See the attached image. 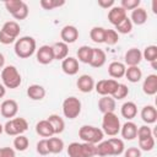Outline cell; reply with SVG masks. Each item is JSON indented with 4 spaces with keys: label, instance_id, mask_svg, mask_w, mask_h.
Masks as SVG:
<instances>
[{
    "label": "cell",
    "instance_id": "6da1fadb",
    "mask_svg": "<svg viewBox=\"0 0 157 157\" xmlns=\"http://www.w3.org/2000/svg\"><path fill=\"white\" fill-rule=\"evenodd\" d=\"M15 54L21 59H27L32 56L37 50V43L36 39L31 36H23L16 39L15 47H13Z\"/></svg>",
    "mask_w": 157,
    "mask_h": 157
},
{
    "label": "cell",
    "instance_id": "7a4b0ae2",
    "mask_svg": "<svg viewBox=\"0 0 157 157\" xmlns=\"http://www.w3.org/2000/svg\"><path fill=\"white\" fill-rule=\"evenodd\" d=\"M1 81H2V85L6 88L13 90V88H17L21 85L22 78H21V74L18 72L16 66L7 65L1 71Z\"/></svg>",
    "mask_w": 157,
    "mask_h": 157
},
{
    "label": "cell",
    "instance_id": "3957f363",
    "mask_svg": "<svg viewBox=\"0 0 157 157\" xmlns=\"http://www.w3.org/2000/svg\"><path fill=\"white\" fill-rule=\"evenodd\" d=\"M78 137L83 142L97 145L98 142H101L103 140L104 134H103L102 129H99L97 126H93V125H82L78 129Z\"/></svg>",
    "mask_w": 157,
    "mask_h": 157
},
{
    "label": "cell",
    "instance_id": "277c9868",
    "mask_svg": "<svg viewBox=\"0 0 157 157\" xmlns=\"http://www.w3.org/2000/svg\"><path fill=\"white\" fill-rule=\"evenodd\" d=\"M121 128L120 120L115 113H105L102 118V131L108 136H115Z\"/></svg>",
    "mask_w": 157,
    "mask_h": 157
},
{
    "label": "cell",
    "instance_id": "5b68a950",
    "mask_svg": "<svg viewBox=\"0 0 157 157\" xmlns=\"http://www.w3.org/2000/svg\"><path fill=\"white\" fill-rule=\"evenodd\" d=\"M28 129V123L25 118H12L7 120L4 125V132L9 136L22 135Z\"/></svg>",
    "mask_w": 157,
    "mask_h": 157
},
{
    "label": "cell",
    "instance_id": "8992f818",
    "mask_svg": "<svg viewBox=\"0 0 157 157\" xmlns=\"http://www.w3.org/2000/svg\"><path fill=\"white\" fill-rule=\"evenodd\" d=\"M81 108H82L81 101L75 96L66 97L63 102V114L67 119L77 118L81 113Z\"/></svg>",
    "mask_w": 157,
    "mask_h": 157
},
{
    "label": "cell",
    "instance_id": "52a82bcc",
    "mask_svg": "<svg viewBox=\"0 0 157 157\" xmlns=\"http://www.w3.org/2000/svg\"><path fill=\"white\" fill-rule=\"evenodd\" d=\"M118 85L119 82L114 78H103L94 83V90L101 96H112L115 92Z\"/></svg>",
    "mask_w": 157,
    "mask_h": 157
},
{
    "label": "cell",
    "instance_id": "ba28073f",
    "mask_svg": "<svg viewBox=\"0 0 157 157\" xmlns=\"http://www.w3.org/2000/svg\"><path fill=\"white\" fill-rule=\"evenodd\" d=\"M36 58L37 61L42 65H48L54 60V54H53V49L52 45H42L36 50Z\"/></svg>",
    "mask_w": 157,
    "mask_h": 157
},
{
    "label": "cell",
    "instance_id": "9c48e42d",
    "mask_svg": "<svg viewBox=\"0 0 157 157\" xmlns=\"http://www.w3.org/2000/svg\"><path fill=\"white\" fill-rule=\"evenodd\" d=\"M60 38L61 42L66 43L67 45L72 44L78 39V29L72 25H66L60 31Z\"/></svg>",
    "mask_w": 157,
    "mask_h": 157
},
{
    "label": "cell",
    "instance_id": "30bf717a",
    "mask_svg": "<svg viewBox=\"0 0 157 157\" xmlns=\"http://www.w3.org/2000/svg\"><path fill=\"white\" fill-rule=\"evenodd\" d=\"M18 112V104L15 99H5L0 105V113L4 118H15Z\"/></svg>",
    "mask_w": 157,
    "mask_h": 157
},
{
    "label": "cell",
    "instance_id": "8fae6325",
    "mask_svg": "<svg viewBox=\"0 0 157 157\" xmlns=\"http://www.w3.org/2000/svg\"><path fill=\"white\" fill-rule=\"evenodd\" d=\"M125 18H126V11L121 6L114 5L112 9H109V11H108V21L114 27L117 25H119L121 21H124Z\"/></svg>",
    "mask_w": 157,
    "mask_h": 157
},
{
    "label": "cell",
    "instance_id": "7c38bea8",
    "mask_svg": "<svg viewBox=\"0 0 157 157\" xmlns=\"http://www.w3.org/2000/svg\"><path fill=\"white\" fill-rule=\"evenodd\" d=\"M142 60V53L137 48H130L126 50L124 55V61L125 66H139V64Z\"/></svg>",
    "mask_w": 157,
    "mask_h": 157
},
{
    "label": "cell",
    "instance_id": "4fadbf2b",
    "mask_svg": "<svg viewBox=\"0 0 157 157\" xmlns=\"http://www.w3.org/2000/svg\"><path fill=\"white\" fill-rule=\"evenodd\" d=\"M78 60L74 56H67L61 61V70L69 76H74L78 72Z\"/></svg>",
    "mask_w": 157,
    "mask_h": 157
},
{
    "label": "cell",
    "instance_id": "5bb4252c",
    "mask_svg": "<svg viewBox=\"0 0 157 157\" xmlns=\"http://www.w3.org/2000/svg\"><path fill=\"white\" fill-rule=\"evenodd\" d=\"M76 86L82 93H90L92 90H94V80L92 78L91 75L85 74L77 78Z\"/></svg>",
    "mask_w": 157,
    "mask_h": 157
},
{
    "label": "cell",
    "instance_id": "9a60e30c",
    "mask_svg": "<svg viewBox=\"0 0 157 157\" xmlns=\"http://www.w3.org/2000/svg\"><path fill=\"white\" fill-rule=\"evenodd\" d=\"M115 99L112 96H102L98 99V109L102 114L105 113H114L115 110Z\"/></svg>",
    "mask_w": 157,
    "mask_h": 157
},
{
    "label": "cell",
    "instance_id": "2e32d148",
    "mask_svg": "<svg viewBox=\"0 0 157 157\" xmlns=\"http://www.w3.org/2000/svg\"><path fill=\"white\" fill-rule=\"evenodd\" d=\"M142 91L147 96H153L157 93V75H147V77L142 82Z\"/></svg>",
    "mask_w": 157,
    "mask_h": 157
},
{
    "label": "cell",
    "instance_id": "e0dca14e",
    "mask_svg": "<svg viewBox=\"0 0 157 157\" xmlns=\"http://www.w3.org/2000/svg\"><path fill=\"white\" fill-rule=\"evenodd\" d=\"M120 135L124 140H134L136 137V134H137V125L134 123V121H130L128 120L126 123H124L120 128Z\"/></svg>",
    "mask_w": 157,
    "mask_h": 157
},
{
    "label": "cell",
    "instance_id": "ac0fdd59",
    "mask_svg": "<svg viewBox=\"0 0 157 157\" xmlns=\"http://www.w3.org/2000/svg\"><path fill=\"white\" fill-rule=\"evenodd\" d=\"M105 60H107V55H105V52L103 49H99V48H93L92 49V58H91V61L88 65H91L92 67H102L104 64H105Z\"/></svg>",
    "mask_w": 157,
    "mask_h": 157
},
{
    "label": "cell",
    "instance_id": "d6986e66",
    "mask_svg": "<svg viewBox=\"0 0 157 157\" xmlns=\"http://www.w3.org/2000/svg\"><path fill=\"white\" fill-rule=\"evenodd\" d=\"M36 132L42 136V137H52L54 136V129L52 126V124L48 121V119H44V120H39L37 124H36Z\"/></svg>",
    "mask_w": 157,
    "mask_h": 157
},
{
    "label": "cell",
    "instance_id": "ffe728a7",
    "mask_svg": "<svg viewBox=\"0 0 157 157\" xmlns=\"http://www.w3.org/2000/svg\"><path fill=\"white\" fill-rule=\"evenodd\" d=\"M140 117H141L142 121H145L147 125L153 124L157 120V109L151 104L145 105L140 112Z\"/></svg>",
    "mask_w": 157,
    "mask_h": 157
},
{
    "label": "cell",
    "instance_id": "44dd1931",
    "mask_svg": "<svg viewBox=\"0 0 157 157\" xmlns=\"http://www.w3.org/2000/svg\"><path fill=\"white\" fill-rule=\"evenodd\" d=\"M53 54H54V60H64L69 55V45L64 42H55L52 45Z\"/></svg>",
    "mask_w": 157,
    "mask_h": 157
},
{
    "label": "cell",
    "instance_id": "7402d4cb",
    "mask_svg": "<svg viewBox=\"0 0 157 157\" xmlns=\"http://www.w3.org/2000/svg\"><path fill=\"white\" fill-rule=\"evenodd\" d=\"M125 70H126L125 64L120 63V61H112L108 65V74L114 80L115 78H121L125 75Z\"/></svg>",
    "mask_w": 157,
    "mask_h": 157
},
{
    "label": "cell",
    "instance_id": "603a6c76",
    "mask_svg": "<svg viewBox=\"0 0 157 157\" xmlns=\"http://www.w3.org/2000/svg\"><path fill=\"white\" fill-rule=\"evenodd\" d=\"M45 88L38 83H33L27 87V96L32 101H42L45 97Z\"/></svg>",
    "mask_w": 157,
    "mask_h": 157
},
{
    "label": "cell",
    "instance_id": "cb8c5ba5",
    "mask_svg": "<svg viewBox=\"0 0 157 157\" xmlns=\"http://www.w3.org/2000/svg\"><path fill=\"white\" fill-rule=\"evenodd\" d=\"M129 18H130L132 25L141 26V25L146 23V21H147V11L144 7L139 6V7H136L135 10L131 11V16Z\"/></svg>",
    "mask_w": 157,
    "mask_h": 157
},
{
    "label": "cell",
    "instance_id": "d4e9b609",
    "mask_svg": "<svg viewBox=\"0 0 157 157\" xmlns=\"http://www.w3.org/2000/svg\"><path fill=\"white\" fill-rule=\"evenodd\" d=\"M0 31H2L4 33H6L7 36H10L13 39H17L18 36H20L21 28H20V25L16 21H7V22L4 23V26L1 27Z\"/></svg>",
    "mask_w": 157,
    "mask_h": 157
},
{
    "label": "cell",
    "instance_id": "484cf974",
    "mask_svg": "<svg viewBox=\"0 0 157 157\" xmlns=\"http://www.w3.org/2000/svg\"><path fill=\"white\" fill-rule=\"evenodd\" d=\"M120 113H121V115H123L126 120H131V119H134V118L136 117V114H137V105H136L134 102L128 101V102L123 103V105H121V108H120Z\"/></svg>",
    "mask_w": 157,
    "mask_h": 157
},
{
    "label": "cell",
    "instance_id": "4316f807",
    "mask_svg": "<svg viewBox=\"0 0 157 157\" xmlns=\"http://www.w3.org/2000/svg\"><path fill=\"white\" fill-rule=\"evenodd\" d=\"M47 119H48V121L52 124L55 135L61 134V132L65 130V121H64V119H63L60 115H58V114H50Z\"/></svg>",
    "mask_w": 157,
    "mask_h": 157
},
{
    "label": "cell",
    "instance_id": "83f0119b",
    "mask_svg": "<svg viewBox=\"0 0 157 157\" xmlns=\"http://www.w3.org/2000/svg\"><path fill=\"white\" fill-rule=\"evenodd\" d=\"M124 76L128 78L129 82L136 83L142 78V71L141 69H139V66H128Z\"/></svg>",
    "mask_w": 157,
    "mask_h": 157
},
{
    "label": "cell",
    "instance_id": "f1b7e54d",
    "mask_svg": "<svg viewBox=\"0 0 157 157\" xmlns=\"http://www.w3.org/2000/svg\"><path fill=\"white\" fill-rule=\"evenodd\" d=\"M48 148H49V153H60L64 150V141L60 137H48Z\"/></svg>",
    "mask_w": 157,
    "mask_h": 157
},
{
    "label": "cell",
    "instance_id": "f546056e",
    "mask_svg": "<svg viewBox=\"0 0 157 157\" xmlns=\"http://www.w3.org/2000/svg\"><path fill=\"white\" fill-rule=\"evenodd\" d=\"M96 153L101 157H107V156H113V150L108 140H102L96 145Z\"/></svg>",
    "mask_w": 157,
    "mask_h": 157
},
{
    "label": "cell",
    "instance_id": "4dcf8cb0",
    "mask_svg": "<svg viewBox=\"0 0 157 157\" xmlns=\"http://www.w3.org/2000/svg\"><path fill=\"white\" fill-rule=\"evenodd\" d=\"M92 49L88 45H81L77 49V59L78 61L83 63V64H90L91 58H92Z\"/></svg>",
    "mask_w": 157,
    "mask_h": 157
},
{
    "label": "cell",
    "instance_id": "1f68e13d",
    "mask_svg": "<svg viewBox=\"0 0 157 157\" xmlns=\"http://www.w3.org/2000/svg\"><path fill=\"white\" fill-rule=\"evenodd\" d=\"M104 32H105V28L103 27H92L91 31H90V38L92 42L97 43V44H101V43H104Z\"/></svg>",
    "mask_w": 157,
    "mask_h": 157
},
{
    "label": "cell",
    "instance_id": "d6a6232c",
    "mask_svg": "<svg viewBox=\"0 0 157 157\" xmlns=\"http://www.w3.org/2000/svg\"><path fill=\"white\" fill-rule=\"evenodd\" d=\"M110 146H112V150H113V156H119L124 152L125 150V145H124V140L123 139H119V137H110L108 139Z\"/></svg>",
    "mask_w": 157,
    "mask_h": 157
},
{
    "label": "cell",
    "instance_id": "836d02e7",
    "mask_svg": "<svg viewBox=\"0 0 157 157\" xmlns=\"http://www.w3.org/2000/svg\"><path fill=\"white\" fill-rule=\"evenodd\" d=\"M29 146V141L27 139V136H25L23 134L22 135H17L13 140V147L16 151H20V152H23L28 148Z\"/></svg>",
    "mask_w": 157,
    "mask_h": 157
},
{
    "label": "cell",
    "instance_id": "e575fe53",
    "mask_svg": "<svg viewBox=\"0 0 157 157\" xmlns=\"http://www.w3.org/2000/svg\"><path fill=\"white\" fill-rule=\"evenodd\" d=\"M142 53V59L147 60L148 63H153L157 60V47L156 45H147Z\"/></svg>",
    "mask_w": 157,
    "mask_h": 157
},
{
    "label": "cell",
    "instance_id": "d590c367",
    "mask_svg": "<svg viewBox=\"0 0 157 157\" xmlns=\"http://www.w3.org/2000/svg\"><path fill=\"white\" fill-rule=\"evenodd\" d=\"M132 23H131V21H130V18L126 16V18L124 20V21H121L119 25H117L115 26V31H117V33L119 34H128V33H130L131 31H132Z\"/></svg>",
    "mask_w": 157,
    "mask_h": 157
},
{
    "label": "cell",
    "instance_id": "8d00e7d4",
    "mask_svg": "<svg viewBox=\"0 0 157 157\" xmlns=\"http://www.w3.org/2000/svg\"><path fill=\"white\" fill-rule=\"evenodd\" d=\"M67 155H69V157H85L83 151H82V144L71 142L67 146Z\"/></svg>",
    "mask_w": 157,
    "mask_h": 157
},
{
    "label": "cell",
    "instance_id": "74e56055",
    "mask_svg": "<svg viewBox=\"0 0 157 157\" xmlns=\"http://www.w3.org/2000/svg\"><path fill=\"white\" fill-rule=\"evenodd\" d=\"M23 2L25 1H22V0H6L4 2V5H5V9L7 10L9 13L15 15L20 10V7L23 5Z\"/></svg>",
    "mask_w": 157,
    "mask_h": 157
},
{
    "label": "cell",
    "instance_id": "f35d334b",
    "mask_svg": "<svg viewBox=\"0 0 157 157\" xmlns=\"http://www.w3.org/2000/svg\"><path fill=\"white\" fill-rule=\"evenodd\" d=\"M119 42V34L115 29H105L104 32V43L108 45H115Z\"/></svg>",
    "mask_w": 157,
    "mask_h": 157
},
{
    "label": "cell",
    "instance_id": "ab89813d",
    "mask_svg": "<svg viewBox=\"0 0 157 157\" xmlns=\"http://www.w3.org/2000/svg\"><path fill=\"white\" fill-rule=\"evenodd\" d=\"M39 5L44 10H54L56 7H60V6L65 5V1L64 0H40Z\"/></svg>",
    "mask_w": 157,
    "mask_h": 157
},
{
    "label": "cell",
    "instance_id": "60d3db41",
    "mask_svg": "<svg viewBox=\"0 0 157 157\" xmlns=\"http://www.w3.org/2000/svg\"><path fill=\"white\" fill-rule=\"evenodd\" d=\"M155 147V136L139 140V148L140 151H152Z\"/></svg>",
    "mask_w": 157,
    "mask_h": 157
},
{
    "label": "cell",
    "instance_id": "b9f144b4",
    "mask_svg": "<svg viewBox=\"0 0 157 157\" xmlns=\"http://www.w3.org/2000/svg\"><path fill=\"white\" fill-rule=\"evenodd\" d=\"M129 94V88H128V86L126 85H124V83H119L118 85V87H117V90H115V92L112 94V97L114 98V99H124L126 96Z\"/></svg>",
    "mask_w": 157,
    "mask_h": 157
},
{
    "label": "cell",
    "instance_id": "7bdbcfd3",
    "mask_svg": "<svg viewBox=\"0 0 157 157\" xmlns=\"http://www.w3.org/2000/svg\"><path fill=\"white\" fill-rule=\"evenodd\" d=\"M151 136H153V131L148 125H142V126L137 128V134H136L137 140L147 139V137H151Z\"/></svg>",
    "mask_w": 157,
    "mask_h": 157
},
{
    "label": "cell",
    "instance_id": "ee69618b",
    "mask_svg": "<svg viewBox=\"0 0 157 157\" xmlns=\"http://www.w3.org/2000/svg\"><path fill=\"white\" fill-rule=\"evenodd\" d=\"M140 4H141L140 0H121L119 6H121L125 11H128V10H131V11H132V10H135L136 7H139Z\"/></svg>",
    "mask_w": 157,
    "mask_h": 157
},
{
    "label": "cell",
    "instance_id": "f6af8a7d",
    "mask_svg": "<svg viewBox=\"0 0 157 157\" xmlns=\"http://www.w3.org/2000/svg\"><path fill=\"white\" fill-rule=\"evenodd\" d=\"M28 13H29V9H28V5H27L26 2H23V5L20 7V10H18V11H17L15 15H12V17H13L15 20L22 21V20L27 18Z\"/></svg>",
    "mask_w": 157,
    "mask_h": 157
},
{
    "label": "cell",
    "instance_id": "bcb514c9",
    "mask_svg": "<svg viewBox=\"0 0 157 157\" xmlns=\"http://www.w3.org/2000/svg\"><path fill=\"white\" fill-rule=\"evenodd\" d=\"M82 151L85 157H94L96 153V145L88 144V142H82Z\"/></svg>",
    "mask_w": 157,
    "mask_h": 157
},
{
    "label": "cell",
    "instance_id": "7dc6e473",
    "mask_svg": "<svg viewBox=\"0 0 157 157\" xmlns=\"http://www.w3.org/2000/svg\"><path fill=\"white\" fill-rule=\"evenodd\" d=\"M37 152L40 155V156H47L49 155V148H48V141L47 139H42L37 142V147H36Z\"/></svg>",
    "mask_w": 157,
    "mask_h": 157
},
{
    "label": "cell",
    "instance_id": "c3c4849f",
    "mask_svg": "<svg viewBox=\"0 0 157 157\" xmlns=\"http://www.w3.org/2000/svg\"><path fill=\"white\" fill-rule=\"evenodd\" d=\"M124 157H141V151L139 147H128L124 150Z\"/></svg>",
    "mask_w": 157,
    "mask_h": 157
},
{
    "label": "cell",
    "instance_id": "681fc988",
    "mask_svg": "<svg viewBox=\"0 0 157 157\" xmlns=\"http://www.w3.org/2000/svg\"><path fill=\"white\" fill-rule=\"evenodd\" d=\"M0 157H16L15 150L11 147H0Z\"/></svg>",
    "mask_w": 157,
    "mask_h": 157
},
{
    "label": "cell",
    "instance_id": "f907efd6",
    "mask_svg": "<svg viewBox=\"0 0 157 157\" xmlns=\"http://www.w3.org/2000/svg\"><path fill=\"white\" fill-rule=\"evenodd\" d=\"M15 42H16V39L11 38L10 36H7V34L4 33L2 31H0V43H1V44L7 45V44H11V43H15Z\"/></svg>",
    "mask_w": 157,
    "mask_h": 157
},
{
    "label": "cell",
    "instance_id": "816d5d0a",
    "mask_svg": "<svg viewBox=\"0 0 157 157\" xmlns=\"http://www.w3.org/2000/svg\"><path fill=\"white\" fill-rule=\"evenodd\" d=\"M97 4H98V6H101L102 9H112L113 6H114V4H115V1L114 0H98L97 1Z\"/></svg>",
    "mask_w": 157,
    "mask_h": 157
},
{
    "label": "cell",
    "instance_id": "f5cc1de1",
    "mask_svg": "<svg viewBox=\"0 0 157 157\" xmlns=\"http://www.w3.org/2000/svg\"><path fill=\"white\" fill-rule=\"evenodd\" d=\"M5 94H6V87L2 83H0V98H2Z\"/></svg>",
    "mask_w": 157,
    "mask_h": 157
},
{
    "label": "cell",
    "instance_id": "db71d44e",
    "mask_svg": "<svg viewBox=\"0 0 157 157\" xmlns=\"http://www.w3.org/2000/svg\"><path fill=\"white\" fill-rule=\"evenodd\" d=\"M4 65H5V56L2 53H0V69H4Z\"/></svg>",
    "mask_w": 157,
    "mask_h": 157
},
{
    "label": "cell",
    "instance_id": "11a10c76",
    "mask_svg": "<svg viewBox=\"0 0 157 157\" xmlns=\"http://www.w3.org/2000/svg\"><path fill=\"white\" fill-rule=\"evenodd\" d=\"M156 1H153L152 2V11H153V13H157V9H156Z\"/></svg>",
    "mask_w": 157,
    "mask_h": 157
},
{
    "label": "cell",
    "instance_id": "9f6ffc18",
    "mask_svg": "<svg viewBox=\"0 0 157 157\" xmlns=\"http://www.w3.org/2000/svg\"><path fill=\"white\" fill-rule=\"evenodd\" d=\"M2 132H4V125H1V124H0V135H1Z\"/></svg>",
    "mask_w": 157,
    "mask_h": 157
}]
</instances>
